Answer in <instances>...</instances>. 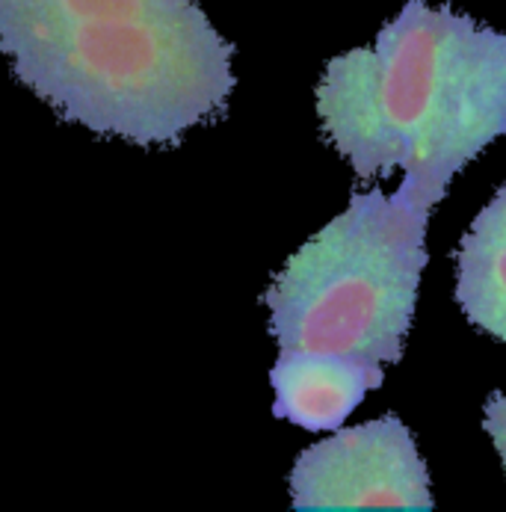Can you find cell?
<instances>
[{
    "label": "cell",
    "mask_w": 506,
    "mask_h": 512,
    "mask_svg": "<svg viewBox=\"0 0 506 512\" xmlns=\"http://www.w3.org/2000/svg\"><path fill=\"white\" fill-rule=\"evenodd\" d=\"M0 57L60 119L134 146H178L237 83L196 0H0Z\"/></svg>",
    "instance_id": "cell-1"
},
{
    "label": "cell",
    "mask_w": 506,
    "mask_h": 512,
    "mask_svg": "<svg viewBox=\"0 0 506 512\" xmlns=\"http://www.w3.org/2000/svg\"><path fill=\"white\" fill-rule=\"evenodd\" d=\"M317 113L359 178L400 166L394 196L433 211L450 181L506 134V33L409 0L373 48L329 60Z\"/></svg>",
    "instance_id": "cell-2"
},
{
    "label": "cell",
    "mask_w": 506,
    "mask_h": 512,
    "mask_svg": "<svg viewBox=\"0 0 506 512\" xmlns=\"http://www.w3.org/2000/svg\"><path fill=\"white\" fill-rule=\"evenodd\" d=\"M427 222V208L394 193H353L264 293L279 350L397 365L430 258Z\"/></svg>",
    "instance_id": "cell-3"
},
{
    "label": "cell",
    "mask_w": 506,
    "mask_h": 512,
    "mask_svg": "<svg viewBox=\"0 0 506 512\" xmlns=\"http://www.w3.org/2000/svg\"><path fill=\"white\" fill-rule=\"evenodd\" d=\"M293 510H433L430 474L412 430L385 415L299 453L290 471Z\"/></svg>",
    "instance_id": "cell-4"
},
{
    "label": "cell",
    "mask_w": 506,
    "mask_h": 512,
    "mask_svg": "<svg viewBox=\"0 0 506 512\" xmlns=\"http://www.w3.org/2000/svg\"><path fill=\"white\" fill-rule=\"evenodd\" d=\"M270 382L276 391L273 415L320 433L341 430L364 397L385 382V370L376 362L347 356L279 350Z\"/></svg>",
    "instance_id": "cell-5"
},
{
    "label": "cell",
    "mask_w": 506,
    "mask_h": 512,
    "mask_svg": "<svg viewBox=\"0 0 506 512\" xmlns=\"http://www.w3.org/2000/svg\"><path fill=\"white\" fill-rule=\"evenodd\" d=\"M456 302L477 329L506 341V184L459 243Z\"/></svg>",
    "instance_id": "cell-6"
},
{
    "label": "cell",
    "mask_w": 506,
    "mask_h": 512,
    "mask_svg": "<svg viewBox=\"0 0 506 512\" xmlns=\"http://www.w3.org/2000/svg\"><path fill=\"white\" fill-rule=\"evenodd\" d=\"M483 430L492 436L498 453H501V462H504L506 471V394L495 391L489 400H486V409H483Z\"/></svg>",
    "instance_id": "cell-7"
}]
</instances>
